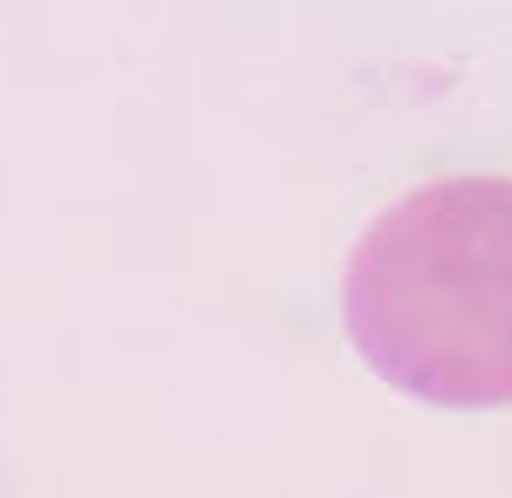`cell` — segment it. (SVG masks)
Here are the masks:
<instances>
[{"label":"cell","instance_id":"1","mask_svg":"<svg viewBox=\"0 0 512 498\" xmlns=\"http://www.w3.org/2000/svg\"><path fill=\"white\" fill-rule=\"evenodd\" d=\"M342 314L362 362L444 410L512 403V178L403 192L355 239Z\"/></svg>","mask_w":512,"mask_h":498}]
</instances>
